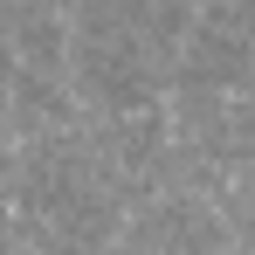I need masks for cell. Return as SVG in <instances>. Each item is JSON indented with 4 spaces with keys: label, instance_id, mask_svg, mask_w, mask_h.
<instances>
[{
    "label": "cell",
    "instance_id": "1",
    "mask_svg": "<svg viewBox=\"0 0 255 255\" xmlns=\"http://www.w3.org/2000/svg\"><path fill=\"white\" fill-rule=\"evenodd\" d=\"M235 186H242V193H249V200H255V166H249V172H242V179H235Z\"/></svg>",
    "mask_w": 255,
    "mask_h": 255
}]
</instances>
